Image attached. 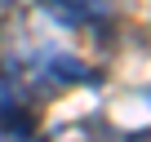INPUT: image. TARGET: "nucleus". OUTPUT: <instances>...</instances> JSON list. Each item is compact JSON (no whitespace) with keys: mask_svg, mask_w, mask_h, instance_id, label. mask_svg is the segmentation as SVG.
<instances>
[{"mask_svg":"<svg viewBox=\"0 0 151 142\" xmlns=\"http://www.w3.org/2000/svg\"><path fill=\"white\" fill-rule=\"evenodd\" d=\"M0 142H36V107L9 85H0Z\"/></svg>","mask_w":151,"mask_h":142,"instance_id":"nucleus-1","label":"nucleus"},{"mask_svg":"<svg viewBox=\"0 0 151 142\" xmlns=\"http://www.w3.org/2000/svg\"><path fill=\"white\" fill-rule=\"evenodd\" d=\"M40 9L67 31H102L111 18L102 0H40Z\"/></svg>","mask_w":151,"mask_h":142,"instance_id":"nucleus-2","label":"nucleus"},{"mask_svg":"<svg viewBox=\"0 0 151 142\" xmlns=\"http://www.w3.org/2000/svg\"><path fill=\"white\" fill-rule=\"evenodd\" d=\"M147 98H151V89H147Z\"/></svg>","mask_w":151,"mask_h":142,"instance_id":"nucleus-3","label":"nucleus"}]
</instances>
